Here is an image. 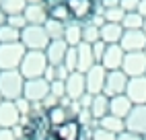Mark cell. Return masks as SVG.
<instances>
[{
    "instance_id": "obj_25",
    "label": "cell",
    "mask_w": 146,
    "mask_h": 140,
    "mask_svg": "<svg viewBox=\"0 0 146 140\" xmlns=\"http://www.w3.org/2000/svg\"><path fill=\"white\" fill-rule=\"evenodd\" d=\"M99 126L103 128V130H107V132H111V134H115V136H119L121 132H125V119H121V117H115V115H105L103 119H99Z\"/></svg>"
},
{
    "instance_id": "obj_44",
    "label": "cell",
    "mask_w": 146,
    "mask_h": 140,
    "mask_svg": "<svg viewBox=\"0 0 146 140\" xmlns=\"http://www.w3.org/2000/svg\"><path fill=\"white\" fill-rule=\"evenodd\" d=\"M99 4L103 6V11H109V8H117L119 0H99Z\"/></svg>"
},
{
    "instance_id": "obj_6",
    "label": "cell",
    "mask_w": 146,
    "mask_h": 140,
    "mask_svg": "<svg viewBox=\"0 0 146 140\" xmlns=\"http://www.w3.org/2000/svg\"><path fill=\"white\" fill-rule=\"evenodd\" d=\"M84 81H86V93L89 95H101L105 91V81H107V70L101 64H95L91 70L84 72Z\"/></svg>"
},
{
    "instance_id": "obj_52",
    "label": "cell",
    "mask_w": 146,
    "mask_h": 140,
    "mask_svg": "<svg viewBox=\"0 0 146 140\" xmlns=\"http://www.w3.org/2000/svg\"><path fill=\"white\" fill-rule=\"evenodd\" d=\"M17 140H27V138H17Z\"/></svg>"
},
{
    "instance_id": "obj_28",
    "label": "cell",
    "mask_w": 146,
    "mask_h": 140,
    "mask_svg": "<svg viewBox=\"0 0 146 140\" xmlns=\"http://www.w3.org/2000/svg\"><path fill=\"white\" fill-rule=\"evenodd\" d=\"M82 41L84 43H97V41H101V29L97 27V25H93L91 21H86V23H82Z\"/></svg>"
},
{
    "instance_id": "obj_49",
    "label": "cell",
    "mask_w": 146,
    "mask_h": 140,
    "mask_svg": "<svg viewBox=\"0 0 146 140\" xmlns=\"http://www.w3.org/2000/svg\"><path fill=\"white\" fill-rule=\"evenodd\" d=\"M27 4H43V0H27Z\"/></svg>"
},
{
    "instance_id": "obj_12",
    "label": "cell",
    "mask_w": 146,
    "mask_h": 140,
    "mask_svg": "<svg viewBox=\"0 0 146 140\" xmlns=\"http://www.w3.org/2000/svg\"><path fill=\"white\" fill-rule=\"evenodd\" d=\"M21 119H23V115L19 113L15 101H2L0 103V128L13 130L21 124Z\"/></svg>"
},
{
    "instance_id": "obj_1",
    "label": "cell",
    "mask_w": 146,
    "mask_h": 140,
    "mask_svg": "<svg viewBox=\"0 0 146 140\" xmlns=\"http://www.w3.org/2000/svg\"><path fill=\"white\" fill-rule=\"evenodd\" d=\"M25 78L19 70H0V97L2 101H17L23 97Z\"/></svg>"
},
{
    "instance_id": "obj_31",
    "label": "cell",
    "mask_w": 146,
    "mask_h": 140,
    "mask_svg": "<svg viewBox=\"0 0 146 140\" xmlns=\"http://www.w3.org/2000/svg\"><path fill=\"white\" fill-rule=\"evenodd\" d=\"M21 41V31L11 25H2L0 27V43H17Z\"/></svg>"
},
{
    "instance_id": "obj_16",
    "label": "cell",
    "mask_w": 146,
    "mask_h": 140,
    "mask_svg": "<svg viewBox=\"0 0 146 140\" xmlns=\"http://www.w3.org/2000/svg\"><path fill=\"white\" fill-rule=\"evenodd\" d=\"M58 136V140H82L84 138V128L80 126L78 119H68L66 124H62L60 128L52 130Z\"/></svg>"
},
{
    "instance_id": "obj_26",
    "label": "cell",
    "mask_w": 146,
    "mask_h": 140,
    "mask_svg": "<svg viewBox=\"0 0 146 140\" xmlns=\"http://www.w3.org/2000/svg\"><path fill=\"white\" fill-rule=\"evenodd\" d=\"M25 8H27V0H2V2H0V11L6 17L23 15Z\"/></svg>"
},
{
    "instance_id": "obj_32",
    "label": "cell",
    "mask_w": 146,
    "mask_h": 140,
    "mask_svg": "<svg viewBox=\"0 0 146 140\" xmlns=\"http://www.w3.org/2000/svg\"><path fill=\"white\" fill-rule=\"evenodd\" d=\"M62 64L70 70V72H76V70H78V54H76V47H68L66 58H64Z\"/></svg>"
},
{
    "instance_id": "obj_27",
    "label": "cell",
    "mask_w": 146,
    "mask_h": 140,
    "mask_svg": "<svg viewBox=\"0 0 146 140\" xmlns=\"http://www.w3.org/2000/svg\"><path fill=\"white\" fill-rule=\"evenodd\" d=\"M123 31H138V29H144V17L140 13H125L123 21H121Z\"/></svg>"
},
{
    "instance_id": "obj_24",
    "label": "cell",
    "mask_w": 146,
    "mask_h": 140,
    "mask_svg": "<svg viewBox=\"0 0 146 140\" xmlns=\"http://www.w3.org/2000/svg\"><path fill=\"white\" fill-rule=\"evenodd\" d=\"M109 101L111 99L107 97L105 93H101V95H95L93 97V103H91V115L99 122V119H103L105 115H109Z\"/></svg>"
},
{
    "instance_id": "obj_22",
    "label": "cell",
    "mask_w": 146,
    "mask_h": 140,
    "mask_svg": "<svg viewBox=\"0 0 146 140\" xmlns=\"http://www.w3.org/2000/svg\"><path fill=\"white\" fill-rule=\"evenodd\" d=\"M76 54H78V72H86V70H91L97 62H95V56H93V45L91 43H80L76 47Z\"/></svg>"
},
{
    "instance_id": "obj_5",
    "label": "cell",
    "mask_w": 146,
    "mask_h": 140,
    "mask_svg": "<svg viewBox=\"0 0 146 140\" xmlns=\"http://www.w3.org/2000/svg\"><path fill=\"white\" fill-rule=\"evenodd\" d=\"M121 72L128 78L146 76V54L144 52H130V54H125L123 64H121Z\"/></svg>"
},
{
    "instance_id": "obj_43",
    "label": "cell",
    "mask_w": 146,
    "mask_h": 140,
    "mask_svg": "<svg viewBox=\"0 0 146 140\" xmlns=\"http://www.w3.org/2000/svg\"><path fill=\"white\" fill-rule=\"evenodd\" d=\"M78 103H80V107H82V109H91V103H93V95L84 93V95L78 99Z\"/></svg>"
},
{
    "instance_id": "obj_4",
    "label": "cell",
    "mask_w": 146,
    "mask_h": 140,
    "mask_svg": "<svg viewBox=\"0 0 146 140\" xmlns=\"http://www.w3.org/2000/svg\"><path fill=\"white\" fill-rule=\"evenodd\" d=\"M25 54H27V47L21 41L0 43V70H19Z\"/></svg>"
},
{
    "instance_id": "obj_46",
    "label": "cell",
    "mask_w": 146,
    "mask_h": 140,
    "mask_svg": "<svg viewBox=\"0 0 146 140\" xmlns=\"http://www.w3.org/2000/svg\"><path fill=\"white\" fill-rule=\"evenodd\" d=\"M66 0H43V4L47 6V8H52V6H56V4H64Z\"/></svg>"
},
{
    "instance_id": "obj_55",
    "label": "cell",
    "mask_w": 146,
    "mask_h": 140,
    "mask_svg": "<svg viewBox=\"0 0 146 140\" xmlns=\"http://www.w3.org/2000/svg\"><path fill=\"white\" fill-rule=\"evenodd\" d=\"M144 140H146V136H144Z\"/></svg>"
},
{
    "instance_id": "obj_35",
    "label": "cell",
    "mask_w": 146,
    "mask_h": 140,
    "mask_svg": "<svg viewBox=\"0 0 146 140\" xmlns=\"http://www.w3.org/2000/svg\"><path fill=\"white\" fill-rule=\"evenodd\" d=\"M50 95L58 97V99L62 101V99L66 97V83H64V81H54V83H50Z\"/></svg>"
},
{
    "instance_id": "obj_30",
    "label": "cell",
    "mask_w": 146,
    "mask_h": 140,
    "mask_svg": "<svg viewBox=\"0 0 146 140\" xmlns=\"http://www.w3.org/2000/svg\"><path fill=\"white\" fill-rule=\"evenodd\" d=\"M47 15H50V19H54V21H60V23L72 21L70 11H68L66 2H64V4H56V6H52V8H47Z\"/></svg>"
},
{
    "instance_id": "obj_40",
    "label": "cell",
    "mask_w": 146,
    "mask_h": 140,
    "mask_svg": "<svg viewBox=\"0 0 146 140\" xmlns=\"http://www.w3.org/2000/svg\"><path fill=\"white\" fill-rule=\"evenodd\" d=\"M70 76V70H68L64 64H60V66H56V81H64L66 83V78Z\"/></svg>"
},
{
    "instance_id": "obj_29",
    "label": "cell",
    "mask_w": 146,
    "mask_h": 140,
    "mask_svg": "<svg viewBox=\"0 0 146 140\" xmlns=\"http://www.w3.org/2000/svg\"><path fill=\"white\" fill-rule=\"evenodd\" d=\"M64 25H66V23L54 21V19H47V23H45L43 27H45V33H47V37H50V41L64 39Z\"/></svg>"
},
{
    "instance_id": "obj_56",
    "label": "cell",
    "mask_w": 146,
    "mask_h": 140,
    "mask_svg": "<svg viewBox=\"0 0 146 140\" xmlns=\"http://www.w3.org/2000/svg\"><path fill=\"white\" fill-rule=\"evenodd\" d=\"M0 2H2V0H0Z\"/></svg>"
},
{
    "instance_id": "obj_11",
    "label": "cell",
    "mask_w": 146,
    "mask_h": 140,
    "mask_svg": "<svg viewBox=\"0 0 146 140\" xmlns=\"http://www.w3.org/2000/svg\"><path fill=\"white\" fill-rule=\"evenodd\" d=\"M119 45H121V49L125 54L144 52L146 49V33L142 31V29H138V31H123V37H121Z\"/></svg>"
},
{
    "instance_id": "obj_36",
    "label": "cell",
    "mask_w": 146,
    "mask_h": 140,
    "mask_svg": "<svg viewBox=\"0 0 146 140\" xmlns=\"http://www.w3.org/2000/svg\"><path fill=\"white\" fill-rule=\"evenodd\" d=\"M6 25L23 31V29L27 27V19H25V15H13V17H6Z\"/></svg>"
},
{
    "instance_id": "obj_17",
    "label": "cell",
    "mask_w": 146,
    "mask_h": 140,
    "mask_svg": "<svg viewBox=\"0 0 146 140\" xmlns=\"http://www.w3.org/2000/svg\"><path fill=\"white\" fill-rule=\"evenodd\" d=\"M68 45L64 39H56V41H50L45 47V58H47V62H50V66H60L64 62V58H66V52H68Z\"/></svg>"
},
{
    "instance_id": "obj_53",
    "label": "cell",
    "mask_w": 146,
    "mask_h": 140,
    "mask_svg": "<svg viewBox=\"0 0 146 140\" xmlns=\"http://www.w3.org/2000/svg\"><path fill=\"white\" fill-rule=\"evenodd\" d=\"M0 103H2V97H0Z\"/></svg>"
},
{
    "instance_id": "obj_21",
    "label": "cell",
    "mask_w": 146,
    "mask_h": 140,
    "mask_svg": "<svg viewBox=\"0 0 146 140\" xmlns=\"http://www.w3.org/2000/svg\"><path fill=\"white\" fill-rule=\"evenodd\" d=\"M45 117H47V122H50L52 130L60 128L62 124L68 122V119H74V117L70 115V111H68V107H64L62 103L56 105V107H52V109H47V111H45Z\"/></svg>"
},
{
    "instance_id": "obj_3",
    "label": "cell",
    "mask_w": 146,
    "mask_h": 140,
    "mask_svg": "<svg viewBox=\"0 0 146 140\" xmlns=\"http://www.w3.org/2000/svg\"><path fill=\"white\" fill-rule=\"evenodd\" d=\"M21 43L27 47V52H45L50 37L45 33L43 25H27L21 31Z\"/></svg>"
},
{
    "instance_id": "obj_54",
    "label": "cell",
    "mask_w": 146,
    "mask_h": 140,
    "mask_svg": "<svg viewBox=\"0 0 146 140\" xmlns=\"http://www.w3.org/2000/svg\"><path fill=\"white\" fill-rule=\"evenodd\" d=\"M144 54H146V49H144Z\"/></svg>"
},
{
    "instance_id": "obj_19",
    "label": "cell",
    "mask_w": 146,
    "mask_h": 140,
    "mask_svg": "<svg viewBox=\"0 0 146 140\" xmlns=\"http://www.w3.org/2000/svg\"><path fill=\"white\" fill-rule=\"evenodd\" d=\"M132 107H134V103L125 95H117V97H111V101H109V113L115 117L125 119L128 113L132 111Z\"/></svg>"
},
{
    "instance_id": "obj_7",
    "label": "cell",
    "mask_w": 146,
    "mask_h": 140,
    "mask_svg": "<svg viewBox=\"0 0 146 140\" xmlns=\"http://www.w3.org/2000/svg\"><path fill=\"white\" fill-rule=\"evenodd\" d=\"M66 6H68V11H70L72 21L86 23L95 15L97 0H66Z\"/></svg>"
},
{
    "instance_id": "obj_34",
    "label": "cell",
    "mask_w": 146,
    "mask_h": 140,
    "mask_svg": "<svg viewBox=\"0 0 146 140\" xmlns=\"http://www.w3.org/2000/svg\"><path fill=\"white\" fill-rule=\"evenodd\" d=\"M91 138H93V140H115L117 136L111 134V132H107V130H103L99 124H97V126L91 130Z\"/></svg>"
},
{
    "instance_id": "obj_20",
    "label": "cell",
    "mask_w": 146,
    "mask_h": 140,
    "mask_svg": "<svg viewBox=\"0 0 146 140\" xmlns=\"http://www.w3.org/2000/svg\"><path fill=\"white\" fill-rule=\"evenodd\" d=\"M64 41L70 47H78L82 43V23L68 21L64 25Z\"/></svg>"
},
{
    "instance_id": "obj_48",
    "label": "cell",
    "mask_w": 146,
    "mask_h": 140,
    "mask_svg": "<svg viewBox=\"0 0 146 140\" xmlns=\"http://www.w3.org/2000/svg\"><path fill=\"white\" fill-rule=\"evenodd\" d=\"M2 25H6V15L0 11V27H2Z\"/></svg>"
},
{
    "instance_id": "obj_15",
    "label": "cell",
    "mask_w": 146,
    "mask_h": 140,
    "mask_svg": "<svg viewBox=\"0 0 146 140\" xmlns=\"http://www.w3.org/2000/svg\"><path fill=\"white\" fill-rule=\"evenodd\" d=\"M123 58H125V52L121 49V45H119V43L107 45L105 56H103V60H101V66L107 70V72H111V70H121Z\"/></svg>"
},
{
    "instance_id": "obj_13",
    "label": "cell",
    "mask_w": 146,
    "mask_h": 140,
    "mask_svg": "<svg viewBox=\"0 0 146 140\" xmlns=\"http://www.w3.org/2000/svg\"><path fill=\"white\" fill-rule=\"evenodd\" d=\"M125 97L134 105H146V76H136L128 81Z\"/></svg>"
},
{
    "instance_id": "obj_14",
    "label": "cell",
    "mask_w": 146,
    "mask_h": 140,
    "mask_svg": "<svg viewBox=\"0 0 146 140\" xmlns=\"http://www.w3.org/2000/svg\"><path fill=\"white\" fill-rule=\"evenodd\" d=\"M86 93V81L82 72H70V76L66 78V97L70 101H78V99Z\"/></svg>"
},
{
    "instance_id": "obj_10",
    "label": "cell",
    "mask_w": 146,
    "mask_h": 140,
    "mask_svg": "<svg viewBox=\"0 0 146 140\" xmlns=\"http://www.w3.org/2000/svg\"><path fill=\"white\" fill-rule=\"evenodd\" d=\"M125 130L146 136V105H134L125 117Z\"/></svg>"
},
{
    "instance_id": "obj_37",
    "label": "cell",
    "mask_w": 146,
    "mask_h": 140,
    "mask_svg": "<svg viewBox=\"0 0 146 140\" xmlns=\"http://www.w3.org/2000/svg\"><path fill=\"white\" fill-rule=\"evenodd\" d=\"M15 105H17V109H19V113H21L23 117H29L31 115V109H33V103H29L25 97H21V99H17L15 101Z\"/></svg>"
},
{
    "instance_id": "obj_2",
    "label": "cell",
    "mask_w": 146,
    "mask_h": 140,
    "mask_svg": "<svg viewBox=\"0 0 146 140\" xmlns=\"http://www.w3.org/2000/svg\"><path fill=\"white\" fill-rule=\"evenodd\" d=\"M47 66L50 62L45 58V52H27L19 66V72L23 74L25 81H33V78H43Z\"/></svg>"
},
{
    "instance_id": "obj_9",
    "label": "cell",
    "mask_w": 146,
    "mask_h": 140,
    "mask_svg": "<svg viewBox=\"0 0 146 140\" xmlns=\"http://www.w3.org/2000/svg\"><path fill=\"white\" fill-rule=\"evenodd\" d=\"M128 81L130 78L125 76L121 70H111L107 72V81H105V95L107 97H117V95H125V89H128Z\"/></svg>"
},
{
    "instance_id": "obj_39",
    "label": "cell",
    "mask_w": 146,
    "mask_h": 140,
    "mask_svg": "<svg viewBox=\"0 0 146 140\" xmlns=\"http://www.w3.org/2000/svg\"><path fill=\"white\" fill-rule=\"evenodd\" d=\"M140 0H119V8L123 13H138Z\"/></svg>"
},
{
    "instance_id": "obj_8",
    "label": "cell",
    "mask_w": 146,
    "mask_h": 140,
    "mask_svg": "<svg viewBox=\"0 0 146 140\" xmlns=\"http://www.w3.org/2000/svg\"><path fill=\"white\" fill-rule=\"evenodd\" d=\"M50 95V83L45 78H33V81H25V91L23 97L29 103H43V99Z\"/></svg>"
},
{
    "instance_id": "obj_23",
    "label": "cell",
    "mask_w": 146,
    "mask_h": 140,
    "mask_svg": "<svg viewBox=\"0 0 146 140\" xmlns=\"http://www.w3.org/2000/svg\"><path fill=\"white\" fill-rule=\"evenodd\" d=\"M123 37V27L117 23H105L101 27V41L107 45H113V43H119Z\"/></svg>"
},
{
    "instance_id": "obj_45",
    "label": "cell",
    "mask_w": 146,
    "mask_h": 140,
    "mask_svg": "<svg viewBox=\"0 0 146 140\" xmlns=\"http://www.w3.org/2000/svg\"><path fill=\"white\" fill-rule=\"evenodd\" d=\"M0 140H17L13 130H6V128H0Z\"/></svg>"
},
{
    "instance_id": "obj_41",
    "label": "cell",
    "mask_w": 146,
    "mask_h": 140,
    "mask_svg": "<svg viewBox=\"0 0 146 140\" xmlns=\"http://www.w3.org/2000/svg\"><path fill=\"white\" fill-rule=\"evenodd\" d=\"M43 109H45V111H47V109H52V107H56V105H60V99H58V97H54V95H47L45 99H43Z\"/></svg>"
},
{
    "instance_id": "obj_47",
    "label": "cell",
    "mask_w": 146,
    "mask_h": 140,
    "mask_svg": "<svg viewBox=\"0 0 146 140\" xmlns=\"http://www.w3.org/2000/svg\"><path fill=\"white\" fill-rule=\"evenodd\" d=\"M138 13L146 19V0H140V4H138Z\"/></svg>"
},
{
    "instance_id": "obj_38",
    "label": "cell",
    "mask_w": 146,
    "mask_h": 140,
    "mask_svg": "<svg viewBox=\"0 0 146 140\" xmlns=\"http://www.w3.org/2000/svg\"><path fill=\"white\" fill-rule=\"evenodd\" d=\"M105 49H107V43H103V41L93 43V56H95V62L97 64H101V60L105 56Z\"/></svg>"
},
{
    "instance_id": "obj_18",
    "label": "cell",
    "mask_w": 146,
    "mask_h": 140,
    "mask_svg": "<svg viewBox=\"0 0 146 140\" xmlns=\"http://www.w3.org/2000/svg\"><path fill=\"white\" fill-rule=\"evenodd\" d=\"M23 15L27 19V25H45L47 19H50L45 4H27Z\"/></svg>"
},
{
    "instance_id": "obj_42",
    "label": "cell",
    "mask_w": 146,
    "mask_h": 140,
    "mask_svg": "<svg viewBox=\"0 0 146 140\" xmlns=\"http://www.w3.org/2000/svg\"><path fill=\"white\" fill-rule=\"evenodd\" d=\"M115 140H144V136H140V134H134V132H128V130H125V132H121L117 138Z\"/></svg>"
},
{
    "instance_id": "obj_33",
    "label": "cell",
    "mask_w": 146,
    "mask_h": 140,
    "mask_svg": "<svg viewBox=\"0 0 146 140\" xmlns=\"http://www.w3.org/2000/svg\"><path fill=\"white\" fill-rule=\"evenodd\" d=\"M123 17H125V13L121 11L119 6H117V8H109V11H103V19H105V23H117V25H121Z\"/></svg>"
},
{
    "instance_id": "obj_50",
    "label": "cell",
    "mask_w": 146,
    "mask_h": 140,
    "mask_svg": "<svg viewBox=\"0 0 146 140\" xmlns=\"http://www.w3.org/2000/svg\"><path fill=\"white\" fill-rule=\"evenodd\" d=\"M45 140H58V136L52 132V134H47V136H45Z\"/></svg>"
},
{
    "instance_id": "obj_51",
    "label": "cell",
    "mask_w": 146,
    "mask_h": 140,
    "mask_svg": "<svg viewBox=\"0 0 146 140\" xmlns=\"http://www.w3.org/2000/svg\"><path fill=\"white\" fill-rule=\"evenodd\" d=\"M142 31H144V33H146V19H144V29H142Z\"/></svg>"
}]
</instances>
